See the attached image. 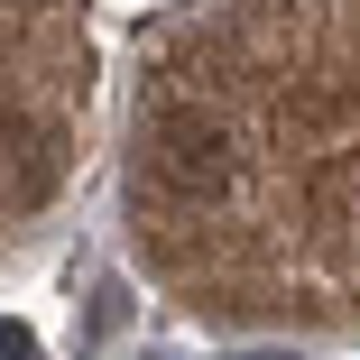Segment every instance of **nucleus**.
I'll return each mask as SVG.
<instances>
[{"label":"nucleus","instance_id":"nucleus-1","mask_svg":"<svg viewBox=\"0 0 360 360\" xmlns=\"http://www.w3.org/2000/svg\"><path fill=\"white\" fill-rule=\"evenodd\" d=\"M148 167H158L176 194H222V185L240 176V148H231V129L212 120V111H158Z\"/></svg>","mask_w":360,"mask_h":360},{"label":"nucleus","instance_id":"nucleus-2","mask_svg":"<svg viewBox=\"0 0 360 360\" xmlns=\"http://www.w3.org/2000/svg\"><path fill=\"white\" fill-rule=\"evenodd\" d=\"M0 360H28V333L19 323H0Z\"/></svg>","mask_w":360,"mask_h":360}]
</instances>
